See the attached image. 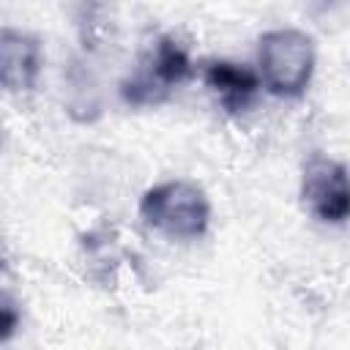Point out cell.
Wrapping results in <instances>:
<instances>
[{
  "mask_svg": "<svg viewBox=\"0 0 350 350\" xmlns=\"http://www.w3.org/2000/svg\"><path fill=\"white\" fill-rule=\"evenodd\" d=\"M137 213L142 224L170 241H200L211 230V200L186 178L159 180L142 191Z\"/></svg>",
  "mask_w": 350,
  "mask_h": 350,
  "instance_id": "cell-1",
  "label": "cell"
},
{
  "mask_svg": "<svg viewBox=\"0 0 350 350\" xmlns=\"http://www.w3.org/2000/svg\"><path fill=\"white\" fill-rule=\"evenodd\" d=\"M317 46L301 27H273L257 38V77L276 98H301L314 77Z\"/></svg>",
  "mask_w": 350,
  "mask_h": 350,
  "instance_id": "cell-2",
  "label": "cell"
},
{
  "mask_svg": "<svg viewBox=\"0 0 350 350\" xmlns=\"http://www.w3.org/2000/svg\"><path fill=\"white\" fill-rule=\"evenodd\" d=\"M191 77H194V63L186 44L164 33L150 44L139 66L120 79L118 93L129 107H156L164 104Z\"/></svg>",
  "mask_w": 350,
  "mask_h": 350,
  "instance_id": "cell-3",
  "label": "cell"
},
{
  "mask_svg": "<svg viewBox=\"0 0 350 350\" xmlns=\"http://www.w3.org/2000/svg\"><path fill=\"white\" fill-rule=\"evenodd\" d=\"M301 202L320 224H345L350 213L347 167L331 156H309L301 172Z\"/></svg>",
  "mask_w": 350,
  "mask_h": 350,
  "instance_id": "cell-4",
  "label": "cell"
},
{
  "mask_svg": "<svg viewBox=\"0 0 350 350\" xmlns=\"http://www.w3.org/2000/svg\"><path fill=\"white\" fill-rule=\"evenodd\" d=\"M41 68H44L41 38L30 30L3 25L0 27V90L11 96L36 90Z\"/></svg>",
  "mask_w": 350,
  "mask_h": 350,
  "instance_id": "cell-5",
  "label": "cell"
},
{
  "mask_svg": "<svg viewBox=\"0 0 350 350\" xmlns=\"http://www.w3.org/2000/svg\"><path fill=\"white\" fill-rule=\"evenodd\" d=\"M202 79L208 85V90L216 96L219 107L227 112V115H241L246 112L262 85H260V77L252 66L246 63H235V60H208L205 68H202Z\"/></svg>",
  "mask_w": 350,
  "mask_h": 350,
  "instance_id": "cell-6",
  "label": "cell"
},
{
  "mask_svg": "<svg viewBox=\"0 0 350 350\" xmlns=\"http://www.w3.org/2000/svg\"><path fill=\"white\" fill-rule=\"evenodd\" d=\"M19 323H22L19 304L8 293L0 290V342H8L19 331Z\"/></svg>",
  "mask_w": 350,
  "mask_h": 350,
  "instance_id": "cell-7",
  "label": "cell"
},
{
  "mask_svg": "<svg viewBox=\"0 0 350 350\" xmlns=\"http://www.w3.org/2000/svg\"><path fill=\"white\" fill-rule=\"evenodd\" d=\"M304 3H309L317 11H334V8H342L347 0H304Z\"/></svg>",
  "mask_w": 350,
  "mask_h": 350,
  "instance_id": "cell-8",
  "label": "cell"
},
{
  "mask_svg": "<svg viewBox=\"0 0 350 350\" xmlns=\"http://www.w3.org/2000/svg\"><path fill=\"white\" fill-rule=\"evenodd\" d=\"M0 271H3V273L8 271V265H5V260H3V257H0Z\"/></svg>",
  "mask_w": 350,
  "mask_h": 350,
  "instance_id": "cell-9",
  "label": "cell"
}]
</instances>
